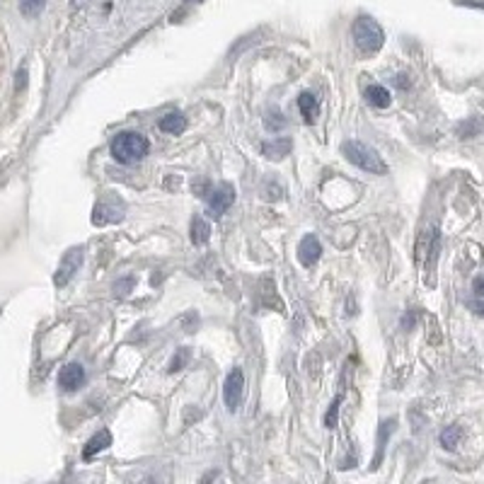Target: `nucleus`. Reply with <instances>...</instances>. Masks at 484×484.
<instances>
[{
  "mask_svg": "<svg viewBox=\"0 0 484 484\" xmlns=\"http://www.w3.org/2000/svg\"><path fill=\"white\" fill-rule=\"evenodd\" d=\"M112 446V433L107 431V428H102V431H97L93 438L85 443L83 448V460H93L97 453H102L104 448H109Z\"/></svg>",
  "mask_w": 484,
  "mask_h": 484,
  "instance_id": "obj_12",
  "label": "nucleus"
},
{
  "mask_svg": "<svg viewBox=\"0 0 484 484\" xmlns=\"http://www.w3.org/2000/svg\"><path fill=\"white\" fill-rule=\"evenodd\" d=\"M460 5H470V8H482L484 10V0H458Z\"/></svg>",
  "mask_w": 484,
  "mask_h": 484,
  "instance_id": "obj_26",
  "label": "nucleus"
},
{
  "mask_svg": "<svg viewBox=\"0 0 484 484\" xmlns=\"http://www.w3.org/2000/svg\"><path fill=\"white\" fill-rule=\"evenodd\" d=\"M336 409H339V400L332 402V407H329L327 416H324V426H329V428H332V426L336 424Z\"/></svg>",
  "mask_w": 484,
  "mask_h": 484,
  "instance_id": "obj_23",
  "label": "nucleus"
},
{
  "mask_svg": "<svg viewBox=\"0 0 484 484\" xmlns=\"http://www.w3.org/2000/svg\"><path fill=\"white\" fill-rule=\"evenodd\" d=\"M126 216V206L121 204L119 199L109 196V199H102L100 204L95 206L93 211V223L95 225H109V223H119L121 218Z\"/></svg>",
  "mask_w": 484,
  "mask_h": 484,
  "instance_id": "obj_5",
  "label": "nucleus"
},
{
  "mask_svg": "<svg viewBox=\"0 0 484 484\" xmlns=\"http://www.w3.org/2000/svg\"><path fill=\"white\" fill-rule=\"evenodd\" d=\"M185 3H189V5H192V3H201V0H185Z\"/></svg>",
  "mask_w": 484,
  "mask_h": 484,
  "instance_id": "obj_27",
  "label": "nucleus"
},
{
  "mask_svg": "<svg viewBox=\"0 0 484 484\" xmlns=\"http://www.w3.org/2000/svg\"><path fill=\"white\" fill-rule=\"evenodd\" d=\"M189 235H192V242L196 244V247L206 244L208 237H211V225H208V220L201 218V216H194L192 228H189Z\"/></svg>",
  "mask_w": 484,
  "mask_h": 484,
  "instance_id": "obj_14",
  "label": "nucleus"
},
{
  "mask_svg": "<svg viewBox=\"0 0 484 484\" xmlns=\"http://www.w3.org/2000/svg\"><path fill=\"white\" fill-rule=\"evenodd\" d=\"M46 0H20V12L24 17H36L44 10Z\"/></svg>",
  "mask_w": 484,
  "mask_h": 484,
  "instance_id": "obj_19",
  "label": "nucleus"
},
{
  "mask_svg": "<svg viewBox=\"0 0 484 484\" xmlns=\"http://www.w3.org/2000/svg\"><path fill=\"white\" fill-rule=\"evenodd\" d=\"M438 441H441V446H443L446 450H458V446L463 443V428L458 424L446 426L443 431H441Z\"/></svg>",
  "mask_w": 484,
  "mask_h": 484,
  "instance_id": "obj_16",
  "label": "nucleus"
},
{
  "mask_svg": "<svg viewBox=\"0 0 484 484\" xmlns=\"http://www.w3.org/2000/svg\"><path fill=\"white\" fill-rule=\"evenodd\" d=\"M397 421L395 419H385L381 421V426H378V448H376V458L371 460V470H378L385 458V448H388V441L392 436V431H395Z\"/></svg>",
  "mask_w": 484,
  "mask_h": 484,
  "instance_id": "obj_10",
  "label": "nucleus"
},
{
  "mask_svg": "<svg viewBox=\"0 0 484 484\" xmlns=\"http://www.w3.org/2000/svg\"><path fill=\"white\" fill-rule=\"evenodd\" d=\"M264 196H267L269 201H277V199H281V196H284V189H281L279 185H274V182H269L267 189H264Z\"/></svg>",
  "mask_w": 484,
  "mask_h": 484,
  "instance_id": "obj_22",
  "label": "nucleus"
},
{
  "mask_svg": "<svg viewBox=\"0 0 484 484\" xmlns=\"http://www.w3.org/2000/svg\"><path fill=\"white\" fill-rule=\"evenodd\" d=\"M298 109L300 116H303L305 124H315V116H317V100L312 93H303L298 97Z\"/></svg>",
  "mask_w": 484,
  "mask_h": 484,
  "instance_id": "obj_15",
  "label": "nucleus"
},
{
  "mask_svg": "<svg viewBox=\"0 0 484 484\" xmlns=\"http://www.w3.org/2000/svg\"><path fill=\"white\" fill-rule=\"evenodd\" d=\"M468 308H470V310H475L477 315H482V317H484V303H480V300H468Z\"/></svg>",
  "mask_w": 484,
  "mask_h": 484,
  "instance_id": "obj_25",
  "label": "nucleus"
},
{
  "mask_svg": "<svg viewBox=\"0 0 484 484\" xmlns=\"http://www.w3.org/2000/svg\"><path fill=\"white\" fill-rule=\"evenodd\" d=\"M341 153H344V158L351 165H356L364 173H373V175H385L388 173V165L381 158V153H378L373 145L364 143V140H346L344 145H341Z\"/></svg>",
  "mask_w": 484,
  "mask_h": 484,
  "instance_id": "obj_2",
  "label": "nucleus"
},
{
  "mask_svg": "<svg viewBox=\"0 0 484 484\" xmlns=\"http://www.w3.org/2000/svg\"><path fill=\"white\" fill-rule=\"evenodd\" d=\"M204 201H206V213H208V216L220 218L232 206V201H235V189H232V185H228V182H223V185L213 187L211 194H208Z\"/></svg>",
  "mask_w": 484,
  "mask_h": 484,
  "instance_id": "obj_4",
  "label": "nucleus"
},
{
  "mask_svg": "<svg viewBox=\"0 0 484 484\" xmlns=\"http://www.w3.org/2000/svg\"><path fill=\"white\" fill-rule=\"evenodd\" d=\"M322 257V244L315 235H305L298 244V259L303 267H315Z\"/></svg>",
  "mask_w": 484,
  "mask_h": 484,
  "instance_id": "obj_8",
  "label": "nucleus"
},
{
  "mask_svg": "<svg viewBox=\"0 0 484 484\" xmlns=\"http://www.w3.org/2000/svg\"><path fill=\"white\" fill-rule=\"evenodd\" d=\"M291 150H293L291 138H274L262 143V155H264L267 160H284Z\"/></svg>",
  "mask_w": 484,
  "mask_h": 484,
  "instance_id": "obj_11",
  "label": "nucleus"
},
{
  "mask_svg": "<svg viewBox=\"0 0 484 484\" xmlns=\"http://www.w3.org/2000/svg\"><path fill=\"white\" fill-rule=\"evenodd\" d=\"M83 254H85L83 247H71L68 252L63 254V259H61V264H58V272H56V279H53V284H56L58 289H63V286L76 277V272L83 264Z\"/></svg>",
  "mask_w": 484,
  "mask_h": 484,
  "instance_id": "obj_6",
  "label": "nucleus"
},
{
  "mask_svg": "<svg viewBox=\"0 0 484 484\" xmlns=\"http://www.w3.org/2000/svg\"><path fill=\"white\" fill-rule=\"evenodd\" d=\"M160 131L163 133H173V136H180L182 131L187 128V119H185V114H180V112H170V114H165L163 119H160Z\"/></svg>",
  "mask_w": 484,
  "mask_h": 484,
  "instance_id": "obj_13",
  "label": "nucleus"
},
{
  "mask_svg": "<svg viewBox=\"0 0 484 484\" xmlns=\"http://www.w3.org/2000/svg\"><path fill=\"white\" fill-rule=\"evenodd\" d=\"M109 150H112V158L116 163L133 165V163L143 160V158L148 155L150 143H148V138L140 136L138 131H121V133H116V136H114Z\"/></svg>",
  "mask_w": 484,
  "mask_h": 484,
  "instance_id": "obj_1",
  "label": "nucleus"
},
{
  "mask_svg": "<svg viewBox=\"0 0 484 484\" xmlns=\"http://www.w3.org/2000/svg\"><path fill=\"white\" fill-rule=\"evenodd\" d=\"M473 291H475V296H477V298H484V274L473 281Z\"/></svg>",
  "mask_w": 484,
  "mask_h": 484,
  "instance_id": "obj_24",
  "label": "nucleus"
},
{
  "mask_svg": "<svg viewBox=\"0 0 484 484\" xmlns=\"http://www.w3.org/2000/svg\"><path fill=\"white\" fill-rule=\"evenodd\" d=\"M366 100H369L373 107H378V109L390 107V93L383 88V85H371V88L366 90Z\"/></svg>",
  "mask_w": 484,
  "mask_h": 484,
  "instance_id": "obj_17",
  "label": "nucleus"
},
{
  "mask_svg": "<svg viewBox=\"0 0 484 484\" xmlns=\"http://www.w3.org/2000/svg\"><path fill=\"white\" fill-rule=\"evenodd\" d=\"M211 182L206 180V177H196L194 180V185H192V192L199 196V199H206L208 194H211Z\"/></svg>",
  "mask_w": 484,
  "mask_h": 484,
  "instance_id": "obj_21",
  "label": "nucleus"
},
{
  "mask_svg": "<svg viewBox=\"0 0 484 484\" xmlns=\"http://www.w3.org/2000/svg\"><path fill=\"white\" fill-rule=\"evenodd\" d=\"M189 359H192V351H189V349H177L175 356H173V361H170V366H168V373L182 371V369H185V366L189 364Z\"/></svg>",
  "mask_w": 484,
  "mask_h": 484,
  "instance_id": "obj_18",
  "label": "nucleus"
},
{
  "mask_svg": "<svg viewBox=\"0 0 484 484\" xmlns=\"http://www.w3.org/2000/svg\"><path fill=\"white\" fill-rule=\"evenodd\" d=\"M242 392H244V376H242L240 369H232L228 373V378H225V385H223V400H225V407H228L230 412H235V409L240 407Z\"/></svg>",
  "mask_w": 484,
  "mask_h": 484,
  "instance_id": "obj_7",
  "label": "nucleus"
},
{
  "mask_svg": "<svg viewBox=\"0 0 484 484\" xmlns=\"http://www.w3.org/2000/svg\"><path fill=\"white\" fill-rule=\"evenodd\" d=\"M351 34H354V44L361 53H366V56H371V53H378L385 44V34H383V27L378 24L373 17L369 15H361L356 22H354L351 27Z\"/></svg>",
  "mask_w": 484,
  "mask_h": 484,
  "instance_id": "obj_3",
  "label": "nucleus"
},
{
  "mask_svg": "<svg viewBox=\"0 0 484 484\" xmlns=\"http://www.w3.org/2000/svg\"><path fill=\"white\" fill-rule=\"evenodd\" d=\"M133 286H136V279H133V277H124V279L116 281L112 291H114V296H116V298H126V296H131Z\"/></svg>",
  "mask_w": 484,
  "mask_h": 484,
  "instance_id": "obj_20",
  "label": "nucleus"
},
{
  "mask_svg": "<svg viewBox=\"0 0 484 484\" xmlns=\"http://www.w3.org/2000/svg\"><path fill=\"white\" fill-rule=\"evenodd\" d=\"M85 383V369L81 364H68L58 373V385L66 392H76Z\"/></svg>",
  "mask_w": 484,
  "mask_h": 484,
  "instance_id": "obj_9",
  "label": "nucleus"
}]
</instances>
